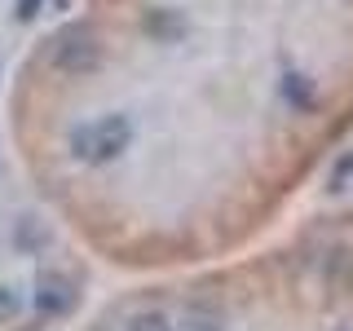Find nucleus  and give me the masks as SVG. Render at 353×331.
<instances>
[{"instance_id":"nucleus-1","label":"nucleus","mask_w":353,"mask_h":331,"mask_svg":"<svg viewBox=\"0 0 353 331\" xmlns=\"http://www.w3.org/2000/svg\"><path fill=\"white\" fill-rule=\"evenodd\" d=\"M5 132L97 265L239 257L353 137V0H80L22 53Z\"/></svg>"},{"instance_id":"nucleus-2","label":"nucleus","mask_w":353,"mask_h":331,"mask_svg":"<svg viewBox=\"0 0 353 331\" xmlns=\"http://www.w3.org/2000/svg\"><path fill=\"white\" fill-rule=\"evenodd\" d=\"M75 331H353V208L225 261L146 274Z\"/></svg>"},{"instance_id":"nucleus-3","label":"nucleus","mask_w":353,"mask_h":331,"mask_svg":"<svg viewBox=\"0 0 353 331\" xmlns=\"http://www.w3.org/2000/svg\"><path fill=\"white\" fill-rule=\"evenodd\" d=\"M93 257L0 132V331H58L88 309Z\"/></svg>"}]
</instances>
